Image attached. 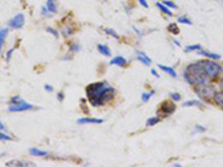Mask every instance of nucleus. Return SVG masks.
<instances>
[{"instance_id":"obj_36","label":"nucleus","mask_w":223,"mask_h":167,"mask_svg":"<svg viewBox=\"0 0 223 167\" xmlns=\"http://www.w3.org/2000/svg\"><path fill=\"white\" fill-rule=\"evenodd\" d=\"M195 129H196V130H198V132H205V127L200 126V125H198V126L195 127Z\"/></svg>"},{"instance_id":"obj_21","label":"nucleus","mask_w":223,"mask_h":167,"mask_svg":"<svg viewBox=\"0 0 223 167\" xmlns=\"http://www.w3.org/2000/svg\"><path fill=\"white\" fill-rule=\"evenodd\" d=\"M160 122L159 117H151L146 120V126H154Z\"/></svg>"},{"instance_id":"obj_31","label":"nucleus","mask_w":223,"mask_h":167,"mask_svg":"<svg viewBox=\"0 0 223 167\" xmlns=\"http://www.w3.org/2000/svg\"><path fill=\"white\" fill-rule=\"evenodd\" d=\"M21 100H23V99H21L19 96H15V97H13V98H11L10 104H17V103H19V101H21Z\"/></svg>"},{"instance_id":"obj_34","label":"nucleus","mask_w":223,"mask_h":167,"mask_svg":"<svg viewBox=\"0 0 223 167\" xmlns=\"http://www.w3.org/2000/svg\"><path fill=\"white\" fill-rule=\"evenodd\" d=\"M13 50H15V49H9V50H8L7 56H6V60H7V61H9L11 59V55H13Z\"/></svg>"},{"instance_id":"obj_37","label":"nucleus","mask_w":223,"mask_h":167,"mask_svg":"<svg viewBox=\"0 0 223 167\" xmlns=\"http://www.w3.org/2000/svg\"><path fill=\"white\" fill-rule=\"evenodd\" d=\"M45 90H46V91H50V93H51V91L54 90V88H53L50 85H45Z\"/></svg>"},{"instance_id":"obj_41","label":"nucleus","mask_w":223,"mask_h":167,"mask_svg":"<svg viewBox=\"0 0 223 167\" xmlns=\"http://www.w3.org/2000/svg\"><path fill=\"white\" fill-rule=\"evenodd\" d=\"M173 41H174V43H176L177 46H181V45H180V43H179V41H177V40H173Z\"/></svg>"},{"instance_id":"obj_17","label":"nucleus","mask_w":223,"mask_h":167,"mask_svg":"<svg viewBox=\"0 0 223 167\" xmlns=\"http://www.w3.org/2000/svg\"><path fill=\"white\" fill-rule=\"evenodd\" d=\"M97 49L99 50V53H102L103 56H106V57H109L110 56V50L106 45H98Z\"/></svg>"},{"instance_id":"obj_30","label":"nucleus","mask_w":223,"mask_h":167,"mask_svg":"<svg viewBox=\"0 0 223 167\" xmlns=\"http://www.w3.org/2000/svg\"><path fill=\"white\" fill-rule=\"evenodd\" d=\"M47 31H48V33H50L53 36H55L56 38H58L59 33H58V31H57V30H55V29H53V28L49 27V28H47Z\"/></svg>"},{"instance_id":"obj_6","label":"nucleus","mask_w":223,"mask_h":167,"mask_svg":"<svg viewBox=\"0 0 223 167\" xmlns=\"http://www.w3.org/2000/svg\"><path fill=\"white\" fill-rule=\"evenodd\" d=\"M25 23V15L23 13H18L16 15L15 17H13L8 23V26L10 28H13V29H19L21 28Z\"/></svg>"},{"instance_id":"obj_25","label":"nucleus","mask_w":223,"mask_h":167,"mask_svg":"<svg viewBox=\"0 0 223 167\" xmlns=\"http://www.w3.org/2000/svg\"><path fill=\"white\" fill-rule=\"evenodd\" d=\"M153 94H154V91H151V93H144V94L142 95V101H143V103H147Z\"/></svg>"},{"instance_id":"obj_26","label":"nucleus","mask_w":223,"mask_h":167,"mask_svg":"<svg viewBox=\"0 0 223 167\" xmlns=\"http://www.w3.org/2000/svg\"><path fill=\"white\" fill-rule=\"evenodd\" d=\"M200 49H202L201 45H192V46H187V47H185V50H186V51L200 50Z\"/></svg>"},{"instance_id":"obj_20","label":"nucleus","mask_w":223,"mask_h":167,"mask_svg":"<svg viewBox=\"0 0 223 167\" xmlns=\"http://www.w3.org/2000/svg\"><path fill=\"white\" fill-rule=\"evenodd\" d=\"M183 106L184 107H190V106H198V107H202V103L199 100H189L183 103Z\"/></svg>"},{"instance_id":"obj_40","label":"nucleus","mask_w":223,"mask_h":167,"mask_svg":"<svg viewBox=\"0 0 223 167\" xmlns=\"http://www.w3.org/2000/svg\"><path fill=\"white\" fill-rule=\"evenodd\" d=\"M5 129V126H3V124L1 122H0V130H3Z\"/></svg>"},{"instance_id":"obj_14","label":"nucleus","mask_w":223,"mask_h":167,"mask_svg":"<svg viewBox=\"0 0 223 167\" xmlns=\"http://www.w3.org/2000/svg\"><path fill=\"white\" fill-rule=\"evenodd\" d=\"M213 100H214V103H215L219 107L223 108V91H218V93H215L214 96H213Z\"/></svg>"},{"instance_id":"obj_13","label":"nucleus","mask_w":223,"mask_h":167,"mask_svg":"<svg viewBox=\"0 0 223 167\" xmlns=\"http://www.w3.org/2000/svg\"><path fill=\"white\" fill-rule=\"evenodd\" d=\"M8 33H9V29L8 28H1L0 29V53L3 50V46L5 43V39L8 36Z\"/></svg>"},{"instance_id":"obj_7","label":"nucleus","mask_w":223,"mask_h":167,"mask_svg":"<svg viewBox=\"0 0 223 167\" xmlns=\"http://www.w3.org/2000/svg\"><path fill=\"white\" fill-rule=\"evenodd\" d=\"M175 108H176V106H175L174 103L165 100V101H163V103L161 104V106H160L159 113H163L164 115H171L172 113H174Z\"/></svg>"},{"instance_id":"obj_38","label":"nucleus","mask_w":223,"mask_h":167,"mask_svg":"<svg viewBox=\"0 0 223 167\" xmlns=\"http://www.w3.org/2000/svg\"><path fill=\"white\" fill-rule=\"evenodd\" d=\"M57 98L59 99V101H63L64 100V94H63V93H59V94L57 95Z\"/></svg>"},{"instance_id":"obj_23","label":"nucleus","mask_w":223,"mask_h":167,"mask_svg":"<svg viewBox=\"0 0 223 167\" xmlns=\"http://www.w3.org/2000/svg\"><path fill=\"white\" fill-rule=\"evenodd\" d=\"M104 31H105L107 35L114 37L115 39H119V36H118L117 33H115V30H113V29H110V28H105V29H104Z\"/></svg>"},{"instance_id":"obj_32","label":"nucleus","mask_w":223,"mask_h":167,"mask_svg":"<svg viewBox=\"0 0 223 167\" xmlns=\"http://www.w3.org/2000/svg\"><path fill=\"white\" fill-rule=\"evenodd\" d=\"M41 13H43V15H44L45 17H48V16H50V13H49L48 9L46 8V6H44V7L41 8Z\"/></svg>"},{"instance_id":"obj_27","label":"nucleus","mask_w":223,"mask_h":167,"mask_svg":"<svg viewBox=\"0 0 223 167\" xmlns=\"http://www.w3.org/2000/svg\"><path fill=\"white\" fill-rule=\"evenodd\" d=\"M0 140H7V142H9V140H13V138H11L9 135L0 132Z\"/></svg>"},{"instance_id":"obj_33","label":"nucleus","mask_w":223,"mask_h":167,"mask_svg":"<svg viewBox=\"0 0 223 167\" xmlns=\"http://www.w3.org/2000/svg\"><path fill=\"white\" fill-rule=\"evenodd\" d=\"M78 49H79V46L76 45V43H73V45H70V47H69L70 51H78Z\"/></svg>"},{"instance_id":"obj_43","label":"nucleus","mask_w":223,"mask_h":167,"mask_svg":"<svg viewBox=\"0 0 223 167\" xmlns=\"http://www.w3.org/2000/svg\"><path fill=\"white\" fill-rule=\"evenodd\" d=\"M222 1H223V0H222Z\"/></svg>"},{"instance_id":"obj_2","label":"nucleus","mask_w":223,"mask_h":167,"mask_svg":"<svg viewBox=\"0 0 223 167\" xmlns=\"http://www.w3.org/2000/svg\"><path fill=\"white\" fill-rule=\"evenodd\" d=\"M183 76L191 86H196V85L208 83V76H206V73H204L202 66L199 63L189 65L185 68Z\"/></svg>"},{"instance_id":"obj_12","label":"nucleus","mask_w":223,"mask_h":167,"mask_svg":"<svg viewBox=\"0 0 223 167\" xmlns=\"http://www.w3.org/2000/svg\"><path fill=\"white\" fill-rule=\"evenodd\" d=\"M46 8L50 13H57V0H47Z\"/></svg>"},{"instance_id":"obj_28","label":"nucleus","mask_w":223,"mask_h":167,"mask_svg":"<svg viewBox=\"0 0 223 167\" xmlns=\"http://www.w3.org/2000/svg\"><path fill=\"white\" fill-rule=\"evenodd\" d=\"M163 5H165L166 7H169V8H176V5H175L174 3H172V1H170V0H164L163 1Z\"/></svg>"},{"instance_id":"obj_35","label":"nucleus","mask_w":223,"mask_h":167,"mask_svg":"<svg viewBox=\"0 0 223 167\" xmlns=\"http://www.w3.org/2000/svg\"><path fill=\"white\" fill-rule=\"evenodd\" d=\"M139 3H141V6H143L144 8H149V3H146V0H139Z\"/></svg>"},{"instance_id":"obj_42","label":"nucleus","mask_w":223,"mask_h":167,"mask_svg":"<svg viewBox=\"0 0 223 167\" xmlns=\"http://www.w3.org/2000/svg\"><path fill=\"white\" fill-rule=\"evenodd\" d=\"M221 86L223 87V79H222V80H221Z\"/></svg>"},{"instance_id":"obj_5","label":"nucleus","mask_w":223,"mask_h":167,"mask_svg":"<svg viewBox=\"0 0 223 167\" xmlns=\"http://www.w3.org/2000/svg\"><path fill=\"white\" fill-rule=\"evenodd\" d=\"M29 109H33V105L21 100L19 103H17V104H10L8 110L11 111V113H16V111H25L29 110Z\"/></svg>"},{"instance_id":"obj_39","label":"nucleus","mask_w":223,"mask_h":167,"mask_svg":"<svg viewBox=\"0 0 223 167\" xmlns=\"http://www.w3.org/2000/svg\"><path fill=\"white\" fill-rule=\"evenodd\" d=\"M151 73H152V75H154V76H156V77H160V75L159 73H156V70H155V69H152L151 70Z\"/></svg>"},{"instance_id":"obj_16","label":"nucleus","mask_w":223,"mask_h":167,"mask_svg":"<svg viewBox=\"0 0 223 167\" xmlns=\"http://www.w3.org/2000/svg\"><path fill=\"white\" fill-rule=\"evenodd\" d=\"M29 153H30L33 156H47V155H48V153H47L46 150H41V149H38V148H30Z\"/></svg>"},{"instance_id":"obj_18","label":"nucleus","mask_w":223,"mask_h":167,"mask_svg":"<svg viewBox=\"0 0 223 167\" xmlns=\"http://www.w3.org/2000/svg\"><path fill=\"white\" fill-rule=\"evenodd\" d=\"M156 6H157V8H159L160 10H161L163 13H165V15H167V16H172V15H173L172 11L170 10L169 8H167L165 5H163V3H156Z\"/></svg>"},{"instance_id":"obj_1","label":"nucleus","mask_w":223,"mask_h":167,"mask_svg":"<svg viewBox=\"0 0 223 167\" xmlns=\"http://www.w3.org/2000/svg\"><path fill=\"white\" fill-rule=\"evenodd\" d=\"M116 90L105 81L90 84L86 87V95L93 106H102L114 98Z\"/></svg>"},{"instance_id":"obj_3","label":"nucleus","mask_w":223,"mask_h":167,"mask_svg":"<svg viewBox=\"0 0 223 167\" xmlns=\"http://www.w3.org/2000/svg\"><path fill=\"white\" fill-rule=\"evenodd\" d=\"M199 63L202 66L206 76L210 78H216L223 70V67L213 60H201L199 61Z\"/></svg>"},{"instance_id":"obj_29","label":"nucleus","mask_w":223,"mask_h":167,"mask_svg":"<svg viewBox=\"0 0 223 167\" xmlns=\"http://www.w3.org/2000/svg\"><path fill=\"white\" fill-rule=\"evenodd\" d=\"M171 98H172V100L174 101H180L181 100V95L177 94V93H173V94H171Z\"/></svg>"},{"instance_id":"obj_19","label":"nucleus","mask_w":223,"mask_h":167,"mask_svg":"<svg viewBox=\"0 0 223 167\" xmlns=\"http://www.w3.org/2000/svg\"><path fill=\"white\" fill-rule=\"evenodd\" d=\"M167 31L171 33H174V35H179L180 33V28L177 27L176 23H170L169 26H167Z\"/></svg>"},{"instance_id":"obj_9","label":"nucleus","mask_w":223,"mask_h":167,"mask_svg":"<svg viewBox=\"0 0 223 167\" xmlns=\"http://www.w3.org/2000/svg\"><path fill=\"white\" fill-rule=\"evenodd\" d=\"M77 123L80 125L83 124H102L103 123V119H99V118H87V117H85V118H79L77 120Z\"/></svg>"},{"instance_id":"obj_8","label":"nucleus","mask_w":223,"mask_h":167,"mask_svg":"<svg viewBox=\"0 0 223 167\" xmlns=\"http://www.w3.org/2000/svg\"><path fill=\"white\" fill-rule=\"evenodd\" d=\"M136 57H137V60L141 61L142 63L146 65V66H151L152 60L150 59V57L145 53H143V51H137V53H136Z\"/></svg>"},{"instance_id":"obj_15","label":"nucleus","mask_w":223,"mask_h":167,"mask_svg":"<svg viewBox=\"0 0 223 167\" xmlns=\"http://www.w3.org/2000/svg\"><path fill=\"white\" fill-rule=\"evenodd\" d=\"M159 68H161L163 71H165L166 73H169L171 77H176V73H175L174 68L169 66H164V65H159Z\"/></svg>"},{"instance_id":"obj_22","label":"nucleus","mask_w":223,"mask_h":167,"mask_svg":"<svg viewBox=\"0 0 223 167\" xmlns=\"http://www.w3.org/2000/svg\"><path fill=\"white\" fill-rule=\"evenodd\" d=\"M62 33L65 37H68V36H70L73 33V29L69 27V26H65V27L62 29Z\"/></svg>"},{"instance_id":"obj_10","label":"nucleus","mask_w":223,"mask_h":167,"mask_svg":"<svg viewBox=\"0 0 223 167\" xmlns=\"http://www.w3.org/2000/svg\"><path fill=\"white\" fill-rule=\"evenodd\" d=\"M109 63L110 65H117V66H119V67H124V66H126L127 60H126L124 57H122V56H117V57L112 59V60L109 61Z\"/></svg>"},{"instance_id":"obj_24","label":"nucleus","mask_w":223,"mask_h":167,"mask_svg":"<svg viewBox=\"0 0 223 167\" xmlns=\"http://www.w3.org/2000/svg\"><path fill=\"white\" fill-rule=\"evenodd\" d=\"M177 21H179L180 23H185V25H192V21L189 19L187 17H179V19H177Z\"/></svg>"},{"instance_id":"obj_11","label":"nucleus","mask_w":223,"mask_h":167,"mask_svg":"<svg viewBox=\"0 0 223 167\" xmlns=\"http://www.w3.org/2000/svg\"><path fill=\"white\" fill-rule=\"evenodd\" d=\"M198 53L201 56H204L206 58H210V59H213V60H218V59L221 58V56L218 55V53H212L210 51H205V50H198Z\"/></svg>"},{"instance_id":"obj_4","label":"nucleus","mask_w":223,"mask_h":167,"mask_svg":"<svg viewBox=\"0 0 223 167\" xmlns=\"http://www.w3.org/2000/svg\"><path fill=\"white\" fill-rule=\"evenodd\" d=\"M194 93L201 99H204V100L209 101L211 99H213V96L215 94V89H214V87L212 85H209L208 83H205L194 86Z\"/></svg>"}]
</instances>
